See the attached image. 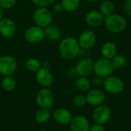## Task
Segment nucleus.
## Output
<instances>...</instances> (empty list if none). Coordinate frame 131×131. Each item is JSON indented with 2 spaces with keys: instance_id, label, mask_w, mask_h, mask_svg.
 <instances>
[{
  "instance_id": "6",
  "label": "nucleus",
  "mask_w": 131,
  "mask_h": 131,
  "mask_svg": "<svg viewBox=\"0 0 131 131\" xmlns=\"http://www.w3.org/2000/svg\"><path fill=\"white\" fill-rule=\"evenodd\" d=\"M33 20L35 25L45 28L52 21L51 12L48 8L38 7L33 14Z\"/></svg>"
},
{
  "instance_id": "12",
  "label": "nucleus",
  "mask_w": 131,
  "mask_h": 131,
  "mask_svg": "<svg viewBox=\"0 0 131 131\" xmlns=\"http://www.w3.org/2000/svg\"><path fill=\"white\" fill-rule=\"evenodd\" d=\"M94 62L92 59L86 58L80 60L75 68L78 77H88L94 72Z\"/></svg>"
},
{
  "instance_id": "1",
  "label": "nucleus",
  "mask_w": 131,
  "mask_h": 131,
  "mask_svg": "<svg viewBox=\"0 0 131 131\" xmlns=\"http://www.w3.org/2000/svg\"><path fill=\"white\" fill-rule=\"evenodd\" d=\"M81 48L78 39L69 36L61 40L58 46V52L62 58L72 60L79 55Z\"/></svg>"
},
{
  "instance_id": "17",
  "label": "nucleus",
  "mask_w": 131,
  "mask_h": 131,
  "mask_svg": "<svg viewBox=\"0 0 131 131\" xmlns=\"http://www.w3.org/2000/svg\"><path fill=\"white\" fill-rule=\"evenodd\" d=\"M70 129L71 131H89V121L83 115H78L73 117L71 121Z\"/></svg>"
},
{
  "instance_id": "4",
  "label": "nucleus",
  "mask_w": 131,
  "mask_h": 131,
  "mask_svg": "<svg viewBox=\"0 0 131 131\" xmlns=\"http://www.w3.org/2000/svg\"><path fill=\"white\" fill-rule=\"evenodd\" d=\"M103 87L107 93L111 94H118L124 90L125 85L123 80L119 77L110 75L104 79Z\"/></svg>"
},
{
  "instance_id": "29",
  "label": "nucleus",
  "mask_w": 131,
  "mask_h": 131,
  "mask_svg": "<svg viewBox=\"0 0 131 131\" xmlns=\"http://www.w3.org/2000/svg\"><path fill=\"white\" fill-rule=\"evenodd\" d=\"M16 0H0V6L3 9H10L15 6Z\"/></svg>"
},
{
  "instance_id": "5",
  "label": "nucleus",
  "mask_w": 131,
  "mask_h": 131,
  "mask_svg": "<svg viewBox=\"0 0 131 131\" xmlns=\"http://www.w3.org/2000/svg\"><path fill=\"white\" fill-rule=\"evenodd\" d=\"M36 103L41 108H51L54 102L53 92L48 88H42L36 94Z\"/></svg>"
},
{
  "instance_id": "15",
  "label": "nucleus",
  "mask_w": 131,
  "mask_h": 131,
  "mask_svg": "<svg viewBox=\"0 0 131 131\" xmlns=\"http://www.w3.org/2000/svg\"><path fill=\"white\" fill-rule=\"evenodd\" d=\"M104 15L99 10H91L85 15V22L88 25L92 28L99 27L104 23Z\"/></svg>"
},
{
  "instance_id": "30",
  "label": "nucleus",
  "mask_w": 131,
  "mask_h": 131,
  "mask_svg": "<svg viewBox=\"0 0 131 131\" xmlns=\"http://www.w3.org/2000/svg\"><path fill=\"white\" fill-rule=\"evenodd\" d=\"M123 8L124 12L128 16L131 17V0H125L123 5Z\"/></svg>"
},
{
  "instance_id": "32",
  "label": "nucleus",
  "mask_w": 131,
  "mask_h": 131,
  "mask_svg": "<svg viewBox=\"0 0 131 131\" xmlns=\"http://www.w3.org/2000/svg\"><path fill=\"white\" fill-rule=\"evenodd\" d=\"M89 131H105L104 127L101 124H94L91 127H90Z\"/></svg>"
},
{
  "instance_id": "18",
  "label": "nucleus",
  "mask_w": 131,
  "mask_h": 131,
  "mask_svg": "<svg viewBox=\"0 0 131 131\" xmlns=\"http://www.w3.org/2000/svg\"><path fill=\"white\" fill-rule=\"evenodd\" d=\"M101 54L103 58L111 60L117 54V46L113 41H106L101 46Z\"/></svg>"
},
{
  "instance_id": "25",
  "label": "nucleus",
  "mask_w": 131,
  "mask_h": 131,
  "mask_svg": "<svg viewBox=\"0 0 131 131\" xmlns=\"http://www.w3.org/2000/svg\"><path fill=\"white\" fill-rule=\"evenodd\" d=\"M111 61L114 69H122L127 65V63L126 57L124 56L123 54H119L114 56L111 59Z\"/></svg>"
},
{
  "instance_id": "13",
  "label": "nucleus",
  "mask_w": 131,
  "mask_h": 131,
  "mask_svg": "<svg viewBox=\"0 0 131 131\" xmlns=\"http://www.w3.org/2000/svg\"><path fill=\"white\" fill-rule=\"evenodd\" d=\"M17 30L16 25L14 21L6 18L0 21V35L4 38H9L15 35Z\"/></svg>"
},
{
  "instance_id": "27",
  "label": "nucleus",
  "mask_w": 131,
  "mask_h": 131,
  "mask_svg": "<svg viewBox=\"0 0 131 131\" xmlns=\"http://www.w3.org/2000/svg\"><path fill=\"white\" fill-rule=\"evenodd\" d=\"M73 104L77 107H83L87 104V99L86 96L83 94H78L74 97L73 100Z\"/></svg>"
},
{
  "instance_id": "37",
  "label": "nucleus",
  "mask_w": 131,
  "mask_h": 131,
  "mask_svg": "<svg viewBox=\"0 0 131 131\" xmlns=\"http://www.w3.org/2000/svg\"><path fill=\"white\" fill-rule=\"evenodd\" d=\"M38 131H48V130H40Z\"/></svg>"
},
{
  "instance_id": "22",
  "label": "nucleus",
  "mask_w": 131,
  "mask_h": 131,
  "mask_svg": "<svg viewBox=\"0 0 131 131\" xmlns=\"http://www.w3.org/2000/svg\"><path fill=\"white\" fill-rule=\"evenodd\" d=\"M75 86L81 92H88L91 88V81L87 77H78L75 81Z\"/></svg>"
},
{
  "instance_id": "16",
  "label": "nucleus",
  "mask_w": 131,
  "mask_h": 131,
  "mask_svg": "<svg viewBox=\"0 0 131 131\" xmlns=\"http://www.w3.org/2000/svg\"><path fill=\"white\" fill-rule=\"evenodd\" d=\"M53 118L58 124L61 125H68L70 124L71 121L73 119L71 112L63 107L56 109L53 113Z\"/></svg>"
},
{
  "instance_id": "14",
  "label": "nucleus",
  "mask_w": 131,
  "mask_h": 131,
  "mask_svg": "<svg viewBox=\"0 0 131 131\" xmlns=\"http://www.w3.org/2000/svg\"><path fill=\"white\" fill-rule=\"evenodd\" d=\"M86 99L87 104L94 107H97L104 104L105 101V94L100 89H91L88 91Z\"/></svg>"
},
{
  "instance_id": "35",
  "label": "nucleus",
  "mask_w": 131,
  "mask_h": 131,
  "mask_svg": "<svg viewBox=\"0 0 131 131\" xmlns=\"http://www.w3.org/2000/svg\"><path fill=\"white\" fill-rule=\"evenodd\" d=\"M4 18V10L3 8L0 6V21Z\"/></svg>"
},
{
  "instance_id": "20",
  "label": "nucleus",
  "mask_w": 131,
  "mask_h": 131,
  "mask_svg": "<svg viewBox=\"0 0 131 131\" xmlns=\"http://www.w3.org/2000/svg\"><path fill=\"white\" fill-rule=\"evenodd\" d=\"M114 4L111 0H103L99 5V11L104 15V17L114 13Z\"/></svg>"
},
{
  "instance_id": "8",
  "label": "nucleus",
  "mask_w": 131,
  "mask_h": 131,
  "mask_svg": "<svg viewBox=\"0 0 131 131\" xmlns=\"http://www.w3.org/2000/svg\"><path fill=\"white\" fill-rule=\"evenodd\" d=\"M91 117L95 124L104 125L110 121L111 117V111L109 107L101 104L95 107L92 112Z\"/></svg>"
},
{
  "instance_id": "34",
  "label": "nucleus",
  "mask_w": 131,
  "mask_h": 131,
  "mask_svg": "<svg viewBox=\"0 0 131 131\" xmlns=\"http://www.w3.org/2000/svg\"><path fill=\"white\" fill-rule=\"evenodd\" d=\"M53 8H54V11L56 13H61L64 11V8H63V6H62L61 3H56L55 5H54Z\"/></svg>"
},
{
  "instance_id": "26",
  "label": "nucleus",
  "mask_w": 131,
  "mask_h": 131,
  "mask_svg": "<svg viewBox=\"0 0 131 131\" xmlns=\"http://www.w3.org/2000/svg\"><path fill=\"white\" fill-rule=\"evenodd\" d=\"M25 67L28 71L36 73L41 68V62L38 59L35 58H31L26 61Z\"/></svg>"
},
{
  "instance_id": "33",
  "label": "nucleus",
  "mask_w": 131,
  "mask_h": 131,
  "mask_svg": "<svg viewBox=\"0 0 131 131\" xmlns=\"http://www.w3.org/2000/svg\"><path fill=\"white\" fill-rule=\"evenodd\" d=\"M67 74H68V76L69 78H71L77 77L78 76V74H77V71L75 70V68H69L68 70V71H67Z\"/></svg>"
},
{
  "instance_id": "7",
  "label": "nucleus",
  "mask_w": 131,
  "mask_h": 131,
  "mask_svg": "<svg viewBox=\"0 0 131 131\" xmlns=\"http://www.w3.org/2000/svg\"><path fill=\"white\" fill-rule=\"evenodd\" d=\"M18 68L16 59L11 55H2L0 57V74L5 76L12 75Z\"/></svg>"
},
{
  "instance_id": "21",
  "label": "nucleus",
  "mask_w": 131,
  "mask_h": 131,
  "mask_svg": "<svg viewBox=\"0 0 131 131\" xmlns=\"http://www.w3.org/2000/svg\"><path fill=\"white\" fill-rule=\"evenodd\" d=\"M51 117V113L49 109L40 108L35 115V120L38 124H45L47 123Z\"/></svg>"
},
{
  "instance_id": "9",
  "label": "nucleus",
  "mask_w": 131,
  "mask_h": 131,
  "mask_svg": "<svg viewBox=\"0 0 131 131\" xmlns=\"http://www.w3.org/2000/svg\"><path fill=\"white\" fill-rule=\"evenodd\" d=\"M25 39L31 44H37L41 42L45 38L44 28L37 25L31 26L26 29L24 34Z\"/></svg>"
},
{
  "instance_id": "19",
  "label": "nucleus",
  "mask_w": 131,
  "mask_h": 131,
  "mask_svg": "<svg viewBox=\"0 0 131 131\" xmlns=\"http://www.w3.org/2000/svg\"><path fill=\"white\" fill-rule=\"evenodd\" d=\"M45 38L51 41H55L60 39L61 36V31L58 27L54 25H49L44 28Z\"/></svg>"
},
{
  "instance_id": "11",
  "label": "nucleus",
  "mask_w": 131,
  "mask_h": 131,
  "mask_svg": "<svg viewBox=\"0 0 131 131\" xmlns=\"http://www.w3.org/2000/svg\"><path fill=\"white\" fill-rule=\"evenodd\" d=\"M78 41L81 48L90 49L95 45L97 42V35L91 30H85L80 34Z\"/></svg>"
},
{
  "instance_id": "38",
  "label": "nucleus",
  "mask_w": 131,
  "mask_h": 131,
  "mask_svg": "<svg viewBox=\"0 0 131 131\" xmlns=\"http://www.w3.org/2000/svg\"><path fill=\"white\" fill-rule=\"evenodd\" d=\"M58 131H62V130H58Z\"/></svg>"
},
{
  "instance_id": "28",
  "label": "nucleus",
  "mask_w": 131,
  "mask_h": 131,
  "mask_svg": "<svg viewBox=\"0 0 131 131\" xmlns=\"http://www.w3.org/2000/svg\"><path fill=\"white\" fill-rule=\"evenodd\" d=\"M32 2L38 6V7H45L48 8V6H51L54 4V0H31Z\"/></svg>"
},
{
  "instance_id": "23",
  "label": "nucleus",
  "mask_w": 131,
  "mask_h": 131,
  "mask_svg": "<svg viewBox=\"0 0 131 131\" xmlns=\"http://www.w3.org/2000/svg\"><path fill=\"white\" fill-rule=\"evenodd\" d=\"M2 87L4 91L11 92L13 91L16 87V81L15 79L11 76H5L2 80Z\"/></svg>"
},
{
  "instance_id": "3",
  "label": "nucleus",
  "mask_w": 131,
  "mask_h": 131,
  "mask_svg": "<svg viewBox=\"0 0 131 131\" xmlns=\"http://www.w3.org/2000/svg\"><path fill=\"white\" fill-rule=\"evenodd\" d=\"M114 68L112 61L110 59L105 58H101L97 59L94 64V72L97 76L106 78L107 77L112 74Z\"/></svg>"
},
{
  "instance_id": "10",
  "label": "nucleus",
  "mask_w": 131,
  "mask_h": 131,
  "mask_svg": "<svg viewBox=\"0 0 131 131\" xmlns=\"http://www.w3.org/2000/svg\"><path fill=\"white\" fill-rule=\"evenodd\" d=\"M37 82L43 88H49L54 83V75L46 67L41 68L35 74Z\"/></svg>"
},
{
  "instance_id": "24",
  "label": "nucleus",
  "mask_w": 131,
  "mask_h": 131,
  "mask_svg": "<svg viewBox=\"0 0 131 131\" xmlns=\"http://www.w3.org/2000/svg\"><path fill=\"white\" fill-rule=\"evenodd\" d=\"M81 0H62L61 5L64 11L68 12H72L75 11L80 5Z\"/></svg>"
},
{
  "instance_id": "31",
  "label": "nucleus",
  "mask_w": 131,
  "mask_h": 131,
  "mask_svg": "<svg viewBox=\"0 0 131 131\" xmlns=\"http://www.w3.org/2000/svg\"><path fill=\"white\" fill-rule=\"evenodd\" d=\"M104 79L105 78H104L102 77H100V76H97L96 75V77L94 78V79H93V84L96 87H101V86L104 85Z\"/></svg>"
},
{
  "instance_id": "36",
  "label": "nucleus",
  "mask_w": 131,
  "mask_h": 131,
  "mask_svg": "<svg viewBox=\"0 0 131 131\" xmlns=\"http://www.w3.org/2000/svg\"><path fill=\"white\" fill-rule=\"evenodd\" d=\"M87 2H90V3H94V2H98L99 0H86Z\"/></svg>"
},
{
  "instance_id": "2",
  "label": "nucleus",
  "mask_w": 131,
  "mask_h": 131,
  "mask_svg": "<svg viewBox=\"0 0 131 131\" xmlns=\"http://www.w3.org/2000/svg\"><path fill=\"white\" fill-rule=\"evenodd\" d=\"M104 25L109 32L120 34L126 29L127 22L123 15L113 13L104 18Z\"/></svg>"
}]
</instances>
